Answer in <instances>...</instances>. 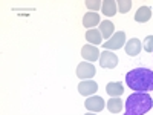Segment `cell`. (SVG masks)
Wrapping results in <instances>:
<instances>
[{"label": "cell", "instance_id": "7", "mask_svg": "<svg viewBox=\"0 0 153 115\" xmlns=\"http://www.w3.org/2000/svg\"><path fill=\"white\" fill-rule=\"evenodd\" d=\"M98 91V84L92 80H84L78 84V92L81 95H86V97H91L94 95L95 92Z\"/></svg>", "mask_w": 153, "mask_h": 115}, {"label": "cell", "instance_id": "5", "mask_svg": "<svg viewBox=\"0 0 153 115\" xmlns=\"http://www.w3.org/2000/svg\"><path fill=\"white\" fill-rule=\"evenodd\" d=\"M76 75H78V78H83V80L92 78V77L95 75V66H92V63L83 61L76 66Z\"/></svg>", "mask_w": 153, "mask_h": 115}, {"label": "cell", "instance_id": "3", "mask_svg": "<svg viewBox=\"0 0 153 115\" xmlns=\"http://www.w3.org/2000/svg\"><path fill=\"white\" fill-rule=\"evenodd\" d=\"M126 43V34L123 31H118L117 34H113L110 37V40L104 43V49L109 51V49H121Z\"/></svg>", "mask_w": 153, "mask_h": 115}, {"label": "cell", "instance_id": "1", "mask_svg": "<svg viewBox=\"0 0 153 115\" xmlns=\"http://www.w3.org/2000/svg\"><path fill=\"white\" fill-rule=\"evenodd\" d=\"M126 83L132 91L136 92L153 91V71L146 68H136L126 75Z\"/></svg>", "mask_w": 153, "mask_h": 115}, {"label": "cell", "instance_id": "8", "mask_svg": "<svg viewBox=\"0 0 153 115\" xmlns=\"http://www.w3.org/2000/svg\"><path fill=\"white\" fill-rule=\"evenodd\" d=\"M81 55H83V58H86V60H89V61H95V60L100 58L101 54H100V51H98L97 46L84 45V46L81 48Z\"/></svg>", "mask_w": 153, "mask_h": 115}, {"label": "cell", "instance_id": "20", "mask_svg": "<svg viewBox=\"0 0 153 115\" xmlns=\"http://www.w3.org/2000/svg\"><path fill=\"white\" fill-rule=\"evenodd\" d=\"M86 115H95L94 112H89V114H86Z\"/></svg>", "mask_w": 153, "mask_h": 115}, {"label": "cell", "instance_id": "12", "mask_svg": "<svg viewBox=\"0 0 153 115\" xmlns=\"http://www.w3.org/2000/svg\"><path fill=\"white\" fill-rule=\"evenodd\" d=\"M150 17H152V8L150 6H141V8L136 11V14H135V20L139 22V23L149 22Z\"/></svg>", "mask_w": 153, "mask_h": 115}, {"label": "cell", "instance_id": "6", "mask_svg": "<svg viewBox=\"0 0 153 115\" xmlns=\"http://www.w3.org/2000/svg\"><path fill=\"white\" fill-rule=\"evenodd\" d=\"M100 65L103 68H107V69H113L118 65V57L113 52H110V51H104V52L100 55Z\"/></svg>", "mask_w": 153, "mask_h": 115}, {"label": "cell", "instance_id": "11", "mask_svg": "<svg viewBox=\"0 0 153 115\" xmlns=\"http://www.w3.org/2000/svg\"><path fill=\"white\" fill-rule=\"evenodd\" d=\"M106 92L110 95V97H120L124 94V87L120 81H110L107 86H106Z\"/></svg>", "mask_w": 153, "mask_h": 115}, {"label": "cell", "instance_id": "17", "mask_svg": "<svg viewBox=\"0 0 153 115\" xmlns=\"http://www.w3.org/2000/svg\"><path fill=\"white\" fill-rule=\"evenodd\" d=\"M117 5H118V11L123 12V14L129 12L130 8H132V2H130V0H118Z\"/></svg>", "mask_w": 153, "mask_h": 115}, {"label": "cell", "instance_id": "18", "mask_svg": "<svg viewBox=\"0 0 153 115\" xmlns=\"http://www.w3.org/2000/svg\"><path fill=\"white\" fill-rule=\"evenodd\" d=\"M86 6L91 9V11H97V9H100L101 6H103V2H98V0H87L86 2Z\"/></svg>", "mask_w": 153, "mask_h": 115}, {"label": "cell", "instance_id": "4", "mask_svg": "<svg viewBox=\"0 0 153 115\" xmlns=\"http://www.w3.org/2000/svg\"><path fill=\"white\" fill-rule=\"evenodd\" d=\"M104 103L106 101L98 97V95H92V97H89L86 101H84V106L87 111H91V112H101L104 109Z\"/></svg>", "mask_w": 153, "mask_h": 115}, {"label": "cell", "instance_id": "15", "mask_svg": "<svg viewBox=\"0 0 153 115\" xmlns=\"http://www.w3.org/2000/svg\"><path fill=\"white\" fill-rule=\"evenodd\" d=\"M106 105H107V109H109L112 114H118V112H121V109H123V100H121L120 97H112Z\"/></svg>", "mask_w": 153, "mask_h": 115}, {"label": "cell", "instance_id": "19", "mask_svg": "<svg viewBox=\"0 0 153 115\" xmlns=\"http://www.w3.org/2000/svg\"><path fill=\"white\" fill-rule=\"evenodd\" d=\"M144 49L147 51V52H153V35L146 37V40H144Z\"/></svg>", "mask_w": 153, "mask_h": 115}, {"label": "cell", "instance_id": "14", "mask_svg": "<svg viewBox=\"0 0 153 115\" xmlns=\"http://www.w3.org/2000/svg\"><path fill=\"white\" fill-rule=\"evenodd\" d=\"M86 40L91 42V45H100L101 42H103V35H101L100 29H87Z\"/></svg>", "mask_w": 153, "mask_h": 115}, {"label": "cell", "instance_id": "9", "mask_svg": "<svg viewBox=\"0 0 153 115\" xmlns=\"http://www.w3.org/2000/svg\"><path fill=\"white\" fill-rule=\"evenodd\" d=\"M126 52L130 57H136L139 52H141V40H138V38H130V40L126 43Z\"/></svg>", "mask_w": 153, "mask_h": 115}, {"label": "cell", "instance_id": "2", "mask_svg": "<svg viewBox=\"0 0 153 115\" xmlns=\"http://www.w3.org/2000/svg\"><path fill=\"white\" fill-rule=\"evenodd\" d=\"M153 108V100L147 92H135L126 101V115H144Z\"/></svg>", "mask_w": 153, "mask_h": 115}, {"label": "cell", "instance_id": "13", "mask_svg": "<svg viewBox=\"0 0 153 115\" xmlns=\"http://www.w3.org/2000/svg\"><path fill=\"white\" fill-rule=\"evenodd\" d=\"M113 29H115V26L110 20H104L100 23V32L103 35V38H110L113 35Z\"/></svg>", "mask_w": 153, "mask_h": 115}, {"label": "cell", "instance_id": "10", "mask_svg": "<svg viewBox=\"0 0 153 115\" xmlns=\"http://www.w3.org/2000/svg\"><path fill=\"white\" fill-rule=\"evenodd\" d=\"M100 25V16L95 14V12H87L83 17V26L89 28V29H94V26Z\"/></svg>", "mask_w": 153, "mask_h": 115}, {"label": "cell", "instance_id": "16", "mask_svg": "<svg viewBox=\"0 0 153 115\" xmlns=\"http://www.w3.org/2000/svg\"><path fill=\"white\" fill-rule=\"evenodd\" d=\"M101 9H103L104 16L112 17V16L117 14V2H113V0H104V2H103V6H101Z\"/></svg>", "mask_w": 153, "mask_h": 115}]
</instances>
